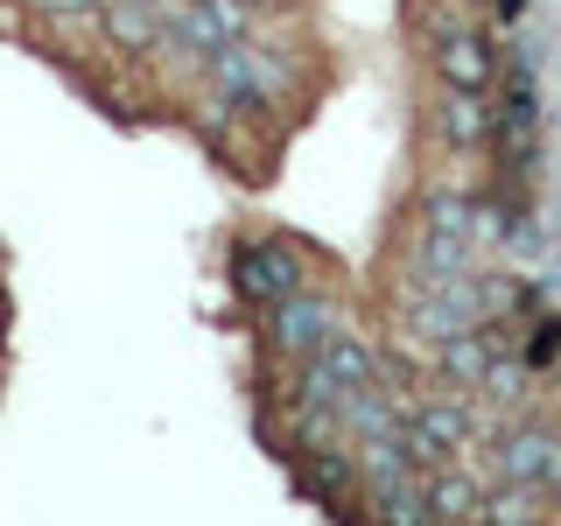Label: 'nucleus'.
<instances>
[{"label": "nucleus", "mask_w": 561, "mask_h": 526, "mask_svg": "<svg viewBox=\"0 0 561 526\" xmlns=\"http://www.w3.org/2000/svg\"><path fill=\"white\" fill-rule=\"evenodd\" d=\"M232 288H239V302L245 309H280V302H295L302 295V281H295V253L280 239H260V245H239L232 253Z\"/></svg>", "instance_id": "f257e3e1"}, {"label": "nucleus", "mask_w": 561, "mask_h": 526, "mask_svg": "<svg viewBox=\"0 0 561 526\" xmlns=\"http://www.w3.org/2000/svg\"><path fill=\"white\" fill-rule=\"evenodd\" d=\"M99 43L113 57H154L162 49V8L154 0H99Z\"/></svg>", "instance_id": "f03ea898"}, {"label": "nucleus", "mask_w": 561, "mask_h": 526, "mask_svg": "<svg viewBox=\"0 0 561 526\" xmlns=\"http://www.w3.org/2000/svg\"><path fill=\"white\" fill-rule=\"evenodd\" d=\"M0 28H14V8H0Z\"/></svg>", "instance_id": "7ed1b4c3"}]
</instances>
